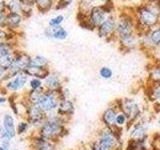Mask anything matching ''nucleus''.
<instances>
[{"instance_id":"a18cd8bd","label":"nucleus","mask_w":160,"mask_h":150,"mask_svg":"<svg viewBox=\"0 0 160 150\" xmlns=\"http://www.w3.org/2000/svg\"><path fill=\"white\" fill-rule=\"evenodd\" d=\"M2 130H3V126H2V125H0V133H1Z\"/></svg>"},{"instance_id":"7ed1b4c3","label":"nucleus","mask_w":160,"mask_h":150,"mask_svg":"<svg viewBox=\"0 0 160 150\" xmlns=\"http://www.w3.org/2000/svg\"><path fill=\"white\" fill-rule=\"evenodd\" d=\"M136 31V22L134 17V10L132 12L128 10H122L117 12V24L115 31V39L122 38L131 35Z\"/></svg>"},{"instance_id":"dca6fc26","label":"nucleus","mask_w":160,"mask_h":150,"mask_svg":"<svg viewBox=\"0 0 160 150\" xmlns=\"http://www.w3.org/2000/svg\"><path fill=\"white\" fill-rule=\"evenodd\" d=\"M44 36L48 39L62 41V40H65L68 37V31L64 27H62V25L56 27L47 26L44 29Z\"/></svg>"},{"instance_id":"c03bdc74","label":"nucleus","mask_w":160,"mask_h":150,"mask_svg":"<svg viewBox=\"0 0 160 150\" xmlns=\"http://www.w3.org/2000/svg\"><path fill=\"white\" fill-rule=\"evenodd\" d=\"M0 150H8V149H6V148H4L1 144H0Z\"/></svg>"},{"instance_id":"c756f323","label":"nucleus","mask_w":160,"mask_h":150,"mask_svg":"<svg viewBox=\"0 0 160 150\" xmlns=\"http://www.w3.org/2000/svg\"><path fill=\"white\" fill-rule=\"evenodd\" d=\"M30 127H31V125H30V123L27 121L26 119H24V120H22V121H20L18 123V125H17V127H16L17 135L21 136V135L26 134L29 131Z\"/></svg>"},{"instance_id":"5701e85b","label":"nucleus","mask_w":160,"mask_h":150,"mask_svg":"<svg viewBox=\"0 0 160 150\" xmlns=\"http://www.w3.org/2000/svg\"><path fill=\"white\" fill-rule=\"evenodd\" d=\"M55 2L56 0H35V8L40 13H47L54 8Z\"/></svg>"},{"instance_id":"b1692460","label":"nucleus","mask_w":160,"mask_h":150,"mask_svg":"<svg viewBox=\"0 0 160 150\" xmlns=\"http://www.w3.org/2000/svg\"><path fill=\"white\" fill-rule=\"evenodd\" d=\"M149 82H160V63L154 62L148 67Z\"/></svg>"},{"instance_id":"4be33fe9","label":"nucleus","mask_w":160,"mask_h":150,"mask_svg":"<svg viewBox=\"0 0 160 150\" xmlns=\"http://www.w3.org/2000/svg\"><path fill=\"white\" fill-rule=\"evenodd\" d=\"M45 92V87L43 86L42 88L37 89V90H28L25 94L24 99L26 100L27 102L32 103V104H39V102L41 101V99L44 95Z\"/></svg>"},{"instance_id":"20e7f679","label":"nucleus","mask_w":160,"mask_h":150,"mask_svg":"<svg viewBox=\"0 0 160 150\" xmlns=\"http://www.w3.org/2000/svg\"><path fill=\"white\" fill-rule=\"evenodd\" d=\"M24 106V119H26L32 127L35 128V131L40 128L42 123L45 121L47 114L45 113L38 104H32L27 102L23 98Z\"/></svg>"},{"instance_id":"423d86ee","label":"nucleus","mask_w":160,"mask_h":150,"mask_svg":"<svg viewBox=\"0 0 160 150\" xmlns=\"http://www.w3.org/2000/svg\"><path fill=\"white\" fill-rule=\"evenodd\" d=\"M117 24V13L114 12L109 14L104 21L96 27L95 32L98 35L99 38L106 40V41H115V31H116Z\"/></svg>"},{"instance_id":"6ab92c4d","label":"nucleus","mask_w":160,"mask_h":150,"mask_svg":"<svg viewBox=\"0 0 160 150\" xmlns=\"http://www.w3.org/2000/svg\"><path fill=\"white\" fill-rule=\"evenodd\" d=\"M50 71H51L50 68L38 67V66H35V65L30 64L24 69L23 73L28 75L29 77H36V78H40V79L44 80L48 76V74L50 73Z\"/></svg>"},{"instance_id":"393cba45","label":"nucleus","mask_w":160,"mask_h":150,"mask_svg":"<svg viewBox=\"0 0 160 150\" xmlns=\"http://www.w3.org/2000/svg\"><path fill=\"white\" fill-rule=\"evenodd\" d=\"M23 5L24 3L22 0H8L6 1V11L22 14Z\"/></svg>"},{"instance_id":"412c9836","label":"nucleus","mask_w":160,"mask_h":150,"mask_svg":"<svg viewBox=\"0 0 160 150\" xmlns=\"http://www.w3.org/2000/svg\"><path fill=\"white\" fill-rule=\"evenodd\" d=\"M132 127L133 128L130 132V137L137 141H145L147 137L145 125L143 123H136L135 125H132Z\"/></svg>"},{"instance_id":"a878e982","label":"nucleus","mask_w":160,"mask_h":150,"mask_svg":"<svg viewBox=\"0 0 160 150\" xmlns=\"http://www.w3.org/2000/svg\"><path fill=\"white\" fill-rule=\"evenodd\" d=\"M31 64L35 65L38 67H43V68H50V61L48 58H46L43 55L36 54L32 56L31 58Z\"/></svg>"},{"instance_id":"0eeeda50","label":"nucleus","mask_w":160,"mask_h":150,"mask_svg":"<svg viewBox=\"0 0 160 150\" xmlns=\"http://www.w3.org/2000/svg\"><path fill=\"white\" fill-rule=\"evenodd\" d=\"M31 58L32 56H30L28 53L16 49V51L14 52L13 62L11 64V66L7 70L10 75V78L17 74L23 73L24 69L26 68L28 65L31 64Z\"/></svg>"},{"instance_id":"de8ad7c7","label":"nucleus","mask_w":160,"mask_h":150,"mask_svg":"<svg viewBox=\"0 0 160 150\" xmlns=\"http://www.w3.org/2000/svg\"><path fill=\"white\" fill-rule=\"evenodd\" d=\"M80 150H86V149H84V148H83V149H80Z\"/></svg>"},{"instance_id":"ea45409f","label":"nucleus","mask_w":160,"mask_h":150,"mask_svg":"<svg viewBox=\"0 0 160 150\" xmlns=\"http://www.w3.org/2000/svg\"><path fill=\"white\" fill-rule=\"evenodd\" d=\"M0 12L6 11V0H0Z\"/></svg>"},{"instance_id":"9d476101","label":"nucleus","mask_w":160,"mask_h":150,"mask_svg":"<svg viewBox=\"0 0 160 150\" xmlns=\"http://www.w3.org/2000/svg\"><path fill=\"white\" fill-rule=\"evenodd\" d=\"M30 150H56V143L44 138L35 131L30 137Z\"/></svg>"},{"instance_id":"f03ea898","label":"nucleus","mask_w":160,"mask_h":150,"mask_svg":"<svg viewBox=\"0 0 160 150\" xmlns=\"http://www.w3.org/2000/svg\"><path fill=\"white\" fill-rule=\"evenodd\" d=\"M134 17L138 34L146 33L160 23V15L146 2L138 5L134 9Z\"/></svg>"},{"instance_id":"a211bd4d","label":"nucleus","mask_w":160,"mask_h":150,"mask_svg":"<svg viewBox=\"0 0 160 150\" xmlns=\"http://www.w3.org/2000/svg\"><path fill=\"white\" fill-rule=\"evenodd\" d=\"M118 112H119V110L115 104L107 107L104 110L101 115V120L103 124L105 125V127L114 126L115 122H116V117H117Z\"/></svg>"},{"instance_id":"2f4dec72","label":"nucleus","mask_w":160,"mask_h":150,"mask_svg":"<svg viewBox=\"0 0 160 150\" xmlns=\"http://www.w3.org/2000/svg\"><path fill=\"white\" fill-rule=\"evenodd\" d=\"M99 76L103 79H111L113 77V70L108 66H103L99 69Z\"/></svg>"},{"instance_id":"1a4fd4ad","label":"nucleus","mask_w":160,"mask_h":150,"mask_svg":"<svg viewBox=\"0 0 160 150\" xmlns=\"http://www.w3.org/2000/svg\"><path fill=\"white\" fill-rule=\"evenodd\" d=\"M29 82V76L25 73H20L12 76L8 81L3 83L4 87L7 89V91L10 93H18L22 89L25 88V86Z\"/></svg>"},{"instance_id":"bb28decb","label":"nucleus","mask_w":160,"mask_h":150,"mask_svg":"<svg viewBox=\"0 0 160 150\" xmlns=\"http://www.w3.org/2000/svg\"><path fill=\"white\" fill-rule=\"evenodd\" d=\"M149 97L153 101L160 102V82H149Z\"/></svg>"},{"instance_id":"4468645a","label":"nucleus","mask_w":160,"mask_h":150,"mask_svg":"<svg viewBox=\"0 0 160 150\" xmlns=\"http://www.w3.org/2000/svg\"><path fill=\"white\" fill-rule=\"evenodd\" d=\"M108 15L109 14L105 11L101 4H95L94 6L89 10L87 16L90 19V21L93 23L94 26L97 27L98 25H100L105 19H106Z\"/></svg>"},{"instance_id":"58836bf2","label":"nucleus","mask_w":160,"mask_h":150,"mask_svg":"<svg viewBox=\"0 0 160 150\" xmlns=\"http://www.w3.org/2000/svg\"><path fill=\"white\" fill-rule=\"evenodd\" d=\"M7 12H0V27H5V19Z\"/></svg>"},{"instance_id":"9b49d317","label":"nucleus","mask_w":160,"mask_h":150,"mask_svg":"<svg viewBox=\"0 0 160 150\" xmlns=\"http://www.w3.org/2000/svg\"><path fill=\"white\" fill-rule=\"evenodd\" d=\"M120 51L123 53H128L132 50L139 48V34L135 32L131 35L117 39L116 41Z\"/></svg>"},{"instance_id":"c85d7f7f","label":"nucleus","mask_w":160,"mask_h":150,"mask_svg":"<svg viewBox=\"0 0 160 150\" xmlns=\"http://www.w3.org/2000/svg\"><path fill=\"white\" fill-rule=\"evenodd\" d=\"M14 37V31H11L5 27H0V42L9 41L12 42Z\"/></svg>"},{"instance_id":"39448f33","label":"nucleus","mask_w":160,"mask_h":150,"mask_svg":"<svg viewBox=\"0 0 160 150\" xmlns=\"http://www.w3.org/2000/svg\"><path fill=\"white\" fill-rule=\"evenodd\" d=\"M115 105L117 106L119 111L123 112L128 118V124L130 126L135 123L138 117L141 114V109L138 102L133 98H121L115 100Z\"/></svg>"},{"instance_id":"79ce46f5","label":"nucleus","mask_w":160,"mask_h":150,"mask_svg":"<svg viewBox=\"0 0 160 150\" xmlns=\"http://www.w3.org/2000/svg\"><path fill=\"white\" fill-rule=\"evenodd\" d=\"M113 2V0H98V4H107Z\"/></svg>"},{"instance_id":"aec40b11","label":"nucleus","mask_w":160,"mask_h":150,"mask_svg":"<svg viewBox=\"0 0 160 150\" xmlns=\"http://www.w3.org/2000/svg\"><path fill=\"white\" fill-rule=\"evenodd\" d=\"M2 126L3 129L6 131L7 133H9L13 138H15V136L17 135V131H16V125H15V120L14 117L11 114L9 113H5L3 115V119H2Z\"/></svg>"},{"instance_id":"473e14b6","label":"nucleus","mask_w":160,"mask_h":150,"mask_svg":"<svg viewBox=\"0 0 160 150\" xmlns=\"http://www.w3.org/2000/svg\"><path fill=\"white\" fill-rule=\"evenodd\" d=\"M64 16L62 14H58L56 15V16H54L52 17L51 19L49 20V22H48V26L50 27H56V26H60L63 21H64Z\"/></svg>"},{"instance_id":"2eb2a0df","label":"nucleus","mask_w":160,"mask_h":150,"mask_svg":"<svg viewBox=\"0 0 160 150\" xmlns=\"http://www.w3.org/2000/svg\"><path fill=\"white\" fill-rule=\"evenodd\" d=\"M74 111H75V105L71 99L69 97L60 99L57 110H56L57 114L68 119L74 114Z\"/></svg>"},{"instance_id":"f8f14e48","label":"nucleus","mask_w":160,"mask_h":150,"mask_svg":"<svg viewBox=\"0 0 160 150\" xmlns=\"http://www.w3.org/2000/svg\"><path fill=\"white\" fill-rule=\"evenodd\" d=\"M98 139L106 145L110 150H114L121 142V138H118L108 127H105L101 131H99Z\"/></svg>"},{"instance_id":"cd10ccee","label":"nucleus","mask_w":160,"mask_h":150,"mask_svg":"<svg viewBox=\"0 0 160 150\" xmlns=\"http://www.w3.org/2000/svg\"><path fill=\"white\" fill-rule=\"evenodd\" d=\"M13 59H14V53L0 54V67L5 70H8L13 62Z\"/></svg>"},{"instance_id":"ddd939ff","label":"nucleus","mask_w":160,"mask_h":150,"mask_svg":"<svg viewBox=\"0 0 160 150\" xmlns=\"http://www.w3.org/2000/svg\"><path fill=\"white\" fill-rule=\"evenodd\" d=\"M43 85L45 89L52 90V91H59L63 87V79L58 72L50 71L48 76L43 80Z\"/></svg>"},{"instance_id":"72a5a7b5","label":"nucleus","mask_w":160,"mask_h":150,"mask_svg":"<svg viewBox=\"0 0 160 150\" xmlns=\"http://www.w3.org/2000/svg\"><path fill=\"white\" fill-rule=\"evenodd\" d=\"M89 148H90V150H110L106 145H105L104 143H102L98 138L95 139L94 141H92L91 143H90Z\"/></svg>"},{"instance_id":"37998d69","label":"nucleus","mask_w":160,"mask_h":150,"mask_svg":"<svg viewBox=\"0 0 160 150\" xmlns=\"http://www.w3.org/2000/svg\"><path fill=\"white\" fill-rule=\"evenodd\" d=\"M24 3L26 4H30V5H34L35 6V0H22Z\"/></svg>"},{"instance_id":"8fccbe9b","label":"nucleus","mask_w":160,"mask_h":150,"mask_svg":"<svg viewBox=\"0 0 160 150\" xmlns=\"http://www.w3.org/2000/svg\"><path fill=\"white\" fill-rule=\"evenodd\" d=\"M6 1H8V0H6Z\"/></svg>"},{"instance_id":"7c9ffc66","label":"nucleus","mask_w":160,"mask_h":150,"mask_svg":"<svg viewBox=\"0 0 160 150\" xmlns=\"http://www.w3.org/2000/svg\"><path fill=\"white\" fill-rule=\"evenodd\" d=\"M28 85H29L30 90H37V89H40L44 86L43 80L40 78H36V77H30Z\"/></svg>"},{"instance_id":"4c0bfd02","label":"nucleus","mask_w":160,"mask_h":150,"mask_svg":"<svg viewBox=\"0 0 160 150\" xmlns=\"http://www.w3.org/2000/svg\"><path fill=\"white\" fill-rule=\"evenodd\" d=\"M13 139L14 138L11 136V135H10L9 133H7L4 129L1 131V133H0V141H8V142H11Z\"/></svg>"},{"instance_id":"09e8293b","label":"nucleus","mask_w":160,"mask_h":150,"mask_svg":"<svg viewBox=\"0 0 160 150\" xmlns=\"http://www.w3.org/2000/svg\"><path fill=\"white\" fill-rule=\"evenodd\" d=\"M1 84H2V83H1V82H0V85H1Z\"/></svg>"},{"instance_id":"49530a36","label":"nucleus","mask_w":160,"mask_h":150,"mask_svg":"<svg viewBox=\"0 0 160 150\" xmlns=\"http://www.w3.org/2000/svg\"><path fill=\"white\" fill-rule=\"evenodd\" d=\"M68 1H69V2H71V3H72V2L74 1V0H68Z\"/></svg>"},{"instance_id":"3c124183","label":"nucleus","mask_w":160,"mask_h":150,"mask_svg":"<svg viewBox=\"0 0 160 150\" xmlns=\"http://www.w3.org/2000/svg\"><path fill=\"white\" fill-rule=\"evenodd\" d=\"M159 25H160V23H159Z\"/></svg>"},{"instance_id":"e433bc0d","label":"nucleus","mask_w":160,"mask_h":150,"mask_svg":"<svg viewBox=\"0 0 160 150\" xmlns=\"http://www.w3.org/2000/svg\"><path fill=\"white\" fill-rule=\"evenodd\" d=\"M147 54L151 55V56H152V61L157 62V63H160V47L155 48L154 50H152V51L148 52Z\"/></svg>"},{"instance_id":"c9c22d12","label":"nucleus","mask_w":160,"mask_h":150,"mask_svg":"<svg viewBox=\"0 0 160 150\" xmlns=\"http://www.w3.org/2000/svg\"><path fill=\"white\" fill-rule=\"evenodd\" d=\"M71 4V2H69L68 0H56V2H55V5H54V10H63L65 8H67L69 5Z\"/></svg>"},{"instance_id":"f257e3e1","label":"nucleus","mask_w":160,"mask_h":150,"mask_svg":"<svg viewBox=\"0 0 160 150\" xmlns=\"http://www.w3.org/2000/svg\"><path fill=\"white\" fill-rule=\"evenodd\" d=\"M36 132L40 136L56 143L68 133L67 118L60 116L56 112L49 113L40 128L36 130Z\"/></svg>"},{"instance_id":"6e6552de","label":"nucleus","mask_w":160,"mask_h":150,"mask_svg":"<svg viewBox=\"0 0 160 150\" xmlns=\"http://www.w3.org/2000/svg\"><path fill=\"white\" fill-rule=\"evenodd\" d=\"M60 99L61 98H60V95L57 91H52V90L45 89L43 97L38 105L41 107V109L46 114L54 113V112H56V110H57Z\"/></svg>"},{"instance_id":"f704fd0d","label":"nucleus","mask_w":160,"mask_h":150,"mask_svg":"<svg viewBox=\"0 0 160 150\" xmlns=\"http://www.w3.org/2000/svg\"><path fill=\"white\" fill-rule=\"evenodd\" d=\"M128 124V118L126 117L123 112L119 111L117 114V117H116V122H115V125H117L119 127H124L125 125Z\"/></svg>"},{"instance_id":"f3484780","label":"nucleus","mask_w":160,"mask_h":150,"mask_svg":"<svg viewBox=\"0 0 160 150\" xmlns=\"http://www.w3.org/2000/svg\"><path fill=\"white\" fill-rule=\"evenodd\" d=\"M25 18L21 13H6V19H5V28H7L11 31L16 32L21 27L22 22Z\"/></svg>"},{"instance_id":"a19ab883","label":"nucleus","mask_w":160,"mask_h":150,"mask_svg":"<svg viewBox=\"0 0 160 150\" xmlns=\"http://www.w3.org/2000/svg\"><path fill=\"white\" fill-rule=\"evenodd\" d=\"M7 101H8V99L5 97V95L0 93V106H1V105H4Z\"/></svg>"}]
</instances>
